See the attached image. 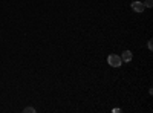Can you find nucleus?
<instances>
[{
  "instance_id": "obj_6",
  "label": "nucleus",
  "mask_w": 153,
  "mask_h": 113,
  "mask_svg": "<svg viewBox=\"0 0 153 113\" xmlns=\"http://www.w3.org/2000/svg\"><path fill=\"white\" fill-rule=\"evenodd\" d=\"M147 47L150 49V51L153 49V40H149V43H147Z\"/></svg>"
},
{
  "instance_id": "obj_3",
  "label": "nucleus",
  "mask_w": 153,
  "mask_h": 113,
  "mask_svg": "<svg viewBox=\"0 0 153 113\" xmlns=\"http://www.w3.org/2000/svg\"><path fill=\"white\" fill-rule=\"evenodd\" d=\"M132 58H133L132 51H124V52L121 54V60H123L124 63H130V61H132Z\"/></svg>"
},
{
  "instance_id": "obj_2",
  "label": "nucleus",
  "mask_w": 153,
  "mask_h": 113,
  "mask_svg": "<svg viewBox=\"0 0 153 113\" xmlns=\"http://www.w3.org/2000/svg\"><path fill=\"white\" fill-rule=\"evenodd\" d=\"M144 3L143 2H132V9L135 11V12H138V14H139V12H143L144 11Z\"/></svg>"
},
{
  "instance_id": "obj_4",
  "label": "nucleus",
  "mask_w": 153,
  "mask_h": 113,
  "mask_svg": "<svg viewBox=\"0 0 153 113\" xmlns=\"http://www.w3.org/2000/svg\"><path fill=\"white\" fill-rule=\"evenodd\" d=\"M144 6H146V8H152V6H153V0H146Z\"/></svg>"
},
{
  "instance_id": "obj_1",
  "label": "nucleus",
  "mask_w": 153,
  "mask_h": 113,
  "mask_svg": "<svg viewBox=\"0 0 153 113\" xmlns=\"http://www.w3.org/2000/svg\"><path fill=\"white\" fill-rule=\"evenodd\" d=\"M107 63H109V66H112V67H121L123 60H121V57L117 55V54H110V55L107 57Z\"/></svg>"
},
{
  "instance_id": "obj_5",
  "label": "nucleus",
  "mask_w": 153,
  "mask_h": 113,
  "mask_svg": "<svg viewBox=\"0 0 153 113\" xmlns=\"http://www.w3.org/2000/svg\"><path fill=\"white\" fill-rule=\"evenodd\" d=\"M23 112H25V113H35V109H34V107H26Z\"/></svg>"
}]
</instances>
